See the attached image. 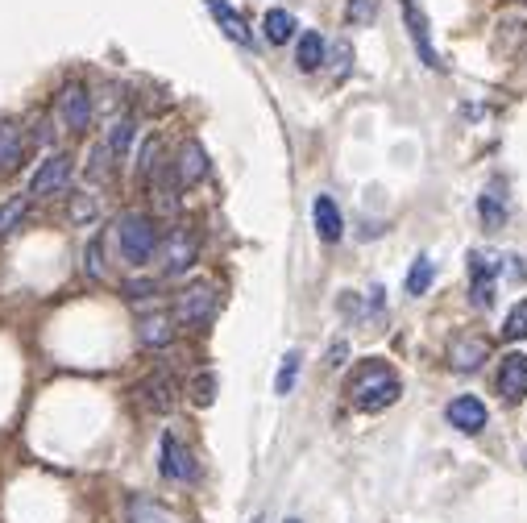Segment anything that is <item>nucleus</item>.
<instances>
[{"instance_id":"nucleus-1","label":"nucleus","mask_w":527,"mask_h":523,"mask_svg":"<svg viewBox=\"0 0 527 523\" xmlns=\"http://www.w3.org/2000/svg\"><path fill=\"white\" fill-rule=\"evenodd\" d=\"M403 395V382L399 374L382 362V357H366V362H357V370L349 374L345 382V399L357 407V411H386L391 403H399Z\"/></svg>"},{"instance_id":"nucleus-2","label":"nucleus","mask_w":527,"mask_h":523,"mask_svg":"<svg viewBox=\"0 0 527 523\" xmlns=\"http://www.w3.org/2000/svg\"><path fill=\"white\" fill-rule=\"evenodd\" d=\"M113 237H117V250L129 266H146L158 254V241H162L154 216H146V212H121L113 225Z\"/></svg>"},{"instance_id":"nucleus-3","label":"nucleus","mask_w":527,"mask_h":523,"mask_svg":"<svg viewBox=\"0 0 527 523\" xmlns=\"http://www.w3.org/2000/svg\"><path fill=\"white\" fill-rule=\"evenodd\" d=\"M216 312V287L212 283H191L175 295V324L187 328H204Z\"/></svg>"},{"instance_id":"nucleus-4","label":"nucleus","mask_w":527,"mask_h":523,"mask_svg":"<svg viewBox=\"0 0 527 523\" xmlns=\"http://www.w3.org/2000/svg\"><path fill=\"white\" fill-rule=\"evenodd\" d=\"M498 274H503V258H498V254H482V250L469 254V299H474V308H490L494 304Z\"/></svg>"},{"instance_id":"nucleus-5","label":"nucleus","mask_w":527,"mask_h":523,"mask_svg":"<svg viewBox=\"0 0 527 523\" xmlns=\"http://www.w3.org/2000/svg\"><path fill=\"white\" fill-rule=\"evenodd\" d=\"M71 171H75V158L71 154H46L42 162H38V171H34V179H30V196H38V200H46V196H59V191H67V183H71Z\"/></svg>"},{"instance_id":"nucleus-6","label":"nucleus","mask_w":527,"mask_h":523,"mask_svg":"<svg viewBox=\"0 0 527 523\" xmlns=\"http://www.w3.org/2000/svg\"><path fill=\"white\" fill-rule=\"evenodd\" d=\"M158 470L166 482H191L196 478V457L183 445L179 432H162V445H158Z\"/></svg>"},{"instance_id":"nucleus-7","label":"nucleus","mask_w":527,"mask_h":523,"mask_svg":"<svg viewBox=\"0 0 527 523\" xmlns=\"http://www.w3.org/2000/svg\"><path fill=\"white\" fill-rule=\"evenodd\" d=\"M196 254H200V245L196 237H191L187 229H171L162 241H158V258H162V270L166 274H183L196 266Z\"/></svg>"},{"instance_id":"nucleus-8","label":"nucleus","mask_w":527,"mask_h":523,"mask_svg":"<svg viewBox=\"0 0 527 523\" xmlns=\"http://www.w3.org/2000/svg\"><path fill=\"white\" fill-rule=\"evenodd\" d=\"M59 117H63V125L71 133L88 129L92 125V96H88V88H83V84H67L59 92Z\"/></svg>"},{"instance_id":"nucleus-9","label":"nucleus","mask_w":527,"mask_h":523,"mask_svg":"<svg viewBox=\"0 0 527 523\" xmlns=\"http://www.w3.org/2000/svg\"><path fill=\"white\" fill-rule=\"evenodd\" d=\"M494 391L503 395L507 403H515V399H523V395H527V353H507L503 362H498Z\"/></svg>"},{"instance_id":"nucleus-10","label":"nucleus","mask_w":527,"mask_h":523,"mask_svg":"<svg viewBox=\"0 0 527 523\" xmlns=\"http://www.w3.org/2000/svg\"><path fill=\"white\" fill-rule=\"evenodd\" d=\"M445 416H449V424H453L457 432H465V436H474V432H482V428L490 424V411H486V403H482L478 395H457V399L445 407Z\"/></svg>"},{"instance_id":"nucleus-11","label":"nucleus","mask_w":527,"mask_h":523,"mask_svg":"<svg viewBox=\"0 0 527 523\" xmlns=\"http://www.w3.org/2000/svg\"><path fill=\"white\" fill-rule=\"evenodd\" d=\"M490 357V341L482 333H461L453 345H449V366L457 374H474L482 362Z\"/></svg>"},{"instance_id":"nucleus-12","label":"nucleus","mask_w":527,"mask_h":523,"mask_svg":"<svg viewBox=\"0 0 527 523\" xmlns=\"http://www.w3.org/2000/svg\"><path fill=\"white\" fill-rule=\"evenodd\" d=\"M403 21H407V34L415 42V54H420V63L440 71V59H436V50H432V34H428V17L415 9V0H403Z\"/></svg>"},{"instance_id":"nucleus-13","label":"nucleus","mask_w":527,"mask_h":523,"mask_svg":"<svg viewBox=\"0 0 527 523\" xmlns=\"http://www.w3.org/2000/svg\"><path fill=\"white\" fill-rule=\"evenodd\" d=\"M137 399H142L150 411H171L179 403V387L171 374H150L146 382H137Z\"/></svg>"},{"instance_id":"nucleus-14","label":"nucleus","mask_w":527,"mask_h":523,"mask_svg":"<svg viewBox=\"0 0 527 523\" xmlns=\"http://www.w3.org/2000/svg\"><path fill=\"white\" fill-rule=\"evenodd\" d=\"M312 225H316V237L320 241H341V233H345V216H341V208H337V200L332 196H316L312 200Z\"/></svg>"},{"instance_id":"nucleus-15","label":"nucleus","mask_w":527,"mask_h":523,"mask_svg":"<svg viewBox=\"0 0 527 523\" xmlns=\"http://www.w3.org/2000/svg\"><path fill=\"white\" fill-rule=\"evenodd\" d=\"M200 179H208V154L200 142H183L179 162H175V183L179 187H196Z\"/></svg>"},{"instance_id":"nucleus-16","label":"nucleus","mask_w":527,"mask_h":523,"mask_svg":"<svg viewBox=\"0 0 527 523\" xmlns=\"http://www.w3.org/2000/svg\"><path fill=\"white\" fill-rule=\"evenodd\" d=\"M204 5L212 9V17H216V25L225 30V38L229 42H237V46H254V34H249V25H245V17L229 5V0H204Z\"/></svg>"},{"instance_id":"nucleus-17","label":"nucleus","mask_w":527,"mask_h":523,"mask_svg":"<svg viewBox=\"0 0 527 523\" xmlns=\"http://www.w3.org/2000/svg\"><path fill=\"white\" fill-rule=\"evenodd\" d=\"M478 216L486 229H503L507 225V183L494 179L482 196H478Z\"/></svg>"},{"instance_id":"nucleus-18","label":"nucleus","mask_w":527,"mask_h":523,"mask_svg":"<svg viewBox=\"0 0 527 523\" xmlns=\"http://www.w3.org/2000/svg\"><path fill=\"white\" fill-rule=\"evenodd\" d=\"M137 341L150 345V349H166L175 341V316H166V312L142 316V320H137Z\"/></svg>"},{"instance_id":"nucleus-19","label":"nucleus","mask_w":527,"mask_h":523,"mask_svg":"<svg viewBox=\"0 0 527 523\" xmlns=\"http://www.w3.org/2000/svg\"><path fill=\"white\" fill-rule=\"evenodd\" d=\"M25 158V129L17 121H0V171H17Z\"/></svg>"},{"instance_id":"nucleus-20","label":"nucleus","mask_w":527,"mask_h":523,"mask_svg":"<svg viewBox=\"0 0 527 523\" xmlns=\"http://www.w3.org/2000/svg\"><path fill=\"white\" fill-rule=\"evenodd\" d=\"M129 523H179V515L171 507L146 499V494H137V499H129Z\"/></svg>"},{"instance_id":"nucleus-21","label":"nucleus","mask_w":527,"mask_h":523,"mask_svg":"<svg viewBox=\"0 0 527 523\" xmlns=\"http://www.w3.org/2000/svg\"><path fill=\"white\" fill-rule=\"evenodd\" d=\"M262 30H266V42H270V46H287V42L295 38V13L270 9V13L262 17Z\"/></svg>"},{"instance_id":"nucleus-22","label":"nucleus","mask_w":527,"mask_h":523,"mask_svg":"<svg viewBox=\"0 0 527 523\" xmlns=\"http://www.w3.org/2000/svg\"><path fill=\"white\" fill-rule=\"evenodd\" d=\"M324 38L316 34V30H308V34H299V46H295V63H299V71H316L320 63H324Z\"/></svg>"},{"instance_id":"nucleus-23","label":"nucleus","mask_w":527,"mask_h":523,"mask_svg":"<svg viewBox=\"0 0 527 523\" xmlns=\"http://www.w3.org/2000/svg\"><path fill=\"white\" fill-rule=\"evenodd\" d=\"M133 117H121V121H113L108 125V142H104V150L113 154V158H125L129 154V146H133Z\"/></svg>"},{"instance_id":"nucleus-24","label":"nucleus","mask_w":527,"mask_h":523,"mask_svg":"<svg viewBox=\"0 0 527 523\" xmlns=\"http://www.w3.org/2000/svg\"><path fill=\"white\" fill-rule=\"evenodd\" d=\"M162 167H166V162H162V137H146L142 154H137V175H142V179L150 183Z\"/></svg>"},{"instance_id":"nucleus-25","label":"nucleus","mask_w":527,"mask_h":523,"mask_svg":"<svg viewBox=\"0 0 527 523\" xmlns=\"http://www.w3.org/2000/svg\"><path fill=\"white\" fill-rule=\"evenodd\" d=\"M432 279H436V266L428 262V258H415L411 262V270H407V295H428V287H432Z\"/></svg>"},{"instance_id":"nucleus-26","label":"nucleus","mask_w":527,"mask_h":523,"mask_svg":"<svg viewBox=\"0 0 527 523\" xmlns=\"http://www.w3.org/2000/svg\"><path fill=\"white\" fill-rule=\"evenodd\" d=\"M299 349H291L287 357H283V366H279V374H274V395H291V387H295V378H299Z\"/></svg>"},{"instance_id":"nucleus-27","label":"nucleus","mask_w":527,"mask_h":523,"mask_svg":"<svg viewBox=\"0 0 527 523\" xmlns=\"http://www.w3.org/2000/svg\"><path fill=\"white\" fill-rule=\"evenodd\" d=\"M25 212H30V200H25V196H13L5 208H0V237L17 233V225L25 220Z\"/></svg>"},{"instance_id":"nucleus-28","label":"nucleus","mask_w":527,"mask_h":523,"mask_svg":"<svg viewBox=\"0 0 527 523\" xmlns=\"http://www.w3.org/2000/svg\"><path fill=\"white\" fill-rule=\"evenodd\" d=\"M503 337H507V341H527V299H519V304L507 312Z\"/></svg>"},{"instance_id":"nucleus-29","label":"nucleus","mask_w":527,"mask_h":523,"mask_svg":"<svg viewBox=\"0 0 527 523\" xmlns=\"http://www.w3.org/2000/svg\"><path fill=\"white\" fill-rule=\"evenodd\" d=\"M83 270H88V279H104V237L88 241V250H83Z\"/></svg>"},{"instance_id":"nucleus-30","label":"nucleus","mask_w":527,"mask_h":523,"mask_svg":"<svg viewBox=\"0 0 527 523\" xmlns=\"http://www.w3.org/2000/svg\"><path fill=\"white\" fill-rule=\"evenodd\" d=\"M191 399H196L200 407H208L212 399H216V374H196V378H191Z\"/></svg>"},{"instance_id":"nucleus-31","label":"nucleus","mask_w":527,"mask_h":523,"mask_svg":"<svg viewBox=\"0 0 527 523\" xmlns=\"http://www.w3.org/2000/svg\"><path fill=\"white\" fill-rule=\"evenodd\" d=\"M374 13H378V0H349V5H345V17L353 25H370Z\"/></svg>"},{"instance_id":"nucleus-32","label":"nucleus","mask_w":527,"mask_h":523,"mask_svg":"<svg viewBox=\"0 0 527 523\" xmlns=\"http://www.w3.org/2000/svg\"><path fill=\"white\" fill-rule=\"evenodd\" d=\"M503 274H507L511 283H523V279H527V266H523V258H515V254H511V258H503Z\"/></svg>"},{"instance_id":"nucleus-33","label":"nucleus","mask_w":527,"mask_h":523,"mask_svg":"<svg viewBox=\"0 0 527 523\" xmlns=\"http://www.w3.org/2000/svg\"><path fill=\"white\" fill-rule=\"evenodd\" d=\"M150 291H154V283H125V295L129 299H146Z\"/></svg>"},{"instance_id":"nucleus-34","label":"nucleus","mask_w":527,"mask_h":523,"mask_svg":"<svg viewBox=\"0 0 527 523\" xmlns=\"http://www.w3.org/2000/svg\"><path fill=\"white\" fill-rule=\"evenodd\" d=\"M328 357H332L328 366H345V345H332V353H328Z\"/></svg>"},{"instance_id":"nucleus-35","label":"nucleus","mask_w":527,"mask_h":523,"mask_svg":"<svg viewBox=\"0 0 527 523\" xmlns=\"http://www.w3.org/2000/svg\"><path fill=\"white\" fill-rule=\"evenodd\" d=\"M249 523H262V515H254V519H249Z\"/></svg>"},{"instance_id":"nucleus-36","label":"nucleus","mask_w":527,"mask_h":523,"mask_svg":"<svg viewBox=\"0 0 527 523\" xmlns=\"http://www.w3.org/2000/svg\"><path fill=\"white\" fill-rule=\"evenodd\" d=\"M287 523H299V519H287Z\"/></svg>"}]
</instances>
